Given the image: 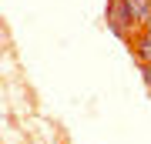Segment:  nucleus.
<instances>
[{
  "mask_svg": "<svg viewBox=\"0 0 151 144\" xmlns=\"http://www.w3.org/2000/svg\"><path fill=\"white\" fill-rule=\"evenodd\" d=\"M108 27H111L114 37H121L128 44L134 40V34L141 27H138L134 10H131V0H108Z\"/></svg>",
  "mask_w": 151,
  "mask_h": 144,
  "instance_id": "f257e3e1",
  "label": "nucleus"
},
{
  "mask_svg": "<svg viewBox=\"0 0 151 144\" xmlns=\"http://www.w3.org/2000/svg\"><path fill=\"white\" fill-rule=\"evenodd\" d=\"M131 50H134L138 64H151V24L141 27L134 34V40H131Z\"/></svg>",
  "mask_w": 151,
  "mask_h": 144,
  "instance_id": "f03ea898",
  "label": "nucleus"
},
{
  "mask_svg": "<svg viewBox=\"0 0 151 144\" xmlns=\"http://www.w3.org/2000/svg\"><path fill=\"white\" fill-rule=\"evenodd\" d=\"M141 67V77H145V84L151 87V64H138Z\"/></svg>",
  "mask_w": 151,
  "mask_h": 144,
  "instance_id": "7ed1b4c3",
  "label": "nucleus"
}]
</instances>
